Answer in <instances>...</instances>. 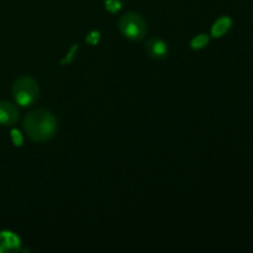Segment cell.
Instances as JSON below:
<instances>
[{"instance_id":"6da1fadb","label":"cell","mask_w":253,"mask_h":253,"mask_svg":"<svg viewBox=\"0 0 253 253\" xmlns=\"http://www.w3.org/2000/svg\"><path fill=\"white\" fill-rule=\"evenodd\" d=\"M24 127L29 137L35 142H46L56 133L57 120L49 111L37 109L25 118Z\"/></svg>"},{"instance_id":"7a4b0ae2","label":"cell","mask_w":253,"mask_h":253,"mask_svg":"<svg viewBox=\"0 0 253 253\" xmlns=\"http://www.w3.org/2000/svg\"><path fill=\"white\" fill-rule=\"evenodd\" d=\"M12 95L15 101L21 106H30L39 98V84L31 77H20L12 83Z\"/></svg>"},{"instance_id":"3957f363","label":"cell","mask_w":253,"mask_h":253,"mask_svg":"<svg viewBox=\"0 0 253 253\" xmlns=\"http://www.w3.org/2000/svg\"><path fill=\"white\" fill-rule=\"evenodd\" d=\"M119 30L126 39L138 41L145 37L147 26H146L145 19L140 14L130 11L121 16L119 21Z\"/></svg>"},{"instance_id":"277c9868","label":"cell","mask_w":253,"mask_h":253,"mask_svg":"<svg viewBox=\"0 0 253 253\" xmlns=\"http://www.w3.org/2000/svg\"><path fill=\"white\" fill-rule=\"evenodd\" d=\"M17 120H19V111L16 106L7 100H0V124L11 126Z\"/></svg>"},{"instance_id":"5b68a950","label":"cell","mask_w":253,"mask_h":253,"mask_svg":"<svg viewBox=\"0 0 253 253\" xmlns=\"http://www.w3.org/2000/svg\"><path fill=\"white\" fill-rule=\"evenodd\" d=\"M146 52L148 56L152 57L155 59H162L167 56L168 47L163 40L157 39V37H152L148 39L146 42Z\"/></svg>"},{"instance_id":"8992f818","label":"cell","mask_w":253,"mask_h":253,"mask_svg":"<svg viewBox=\"0 0 253 253\" xmlns=\"http://www.w3.org/2000/svg\"><path fill=\"white\" fill-rule=\"evenodd\" d=\"M20 239L10 231L0 232V252H12L19 250Z\"/></svg>"},{"instance_id":"52a82bcc","label":"cell","mask_w":253,"mask_h":253,"mask_svg":"<svg viewBox=\"0 0 253 253\" xmlns=\"http://www.w3.org/2000/svg\"><path fill=\"white\" fill-rule=\"evenodd\" d=\"M232 26V20L229 16H222L219 20L215 21V24L212 25L211 29V36L212 37H221L231 29Z\"/></svg>"},{"instance_id":"ba28073f","label":"cell","mask_w":253,"mask_h":253,"mask_svg":"<svg viewBox=\"0 0 253 253\" xmlns=\"http://www.w3.org/2000/svg\"><path fill=\"white\" fill-rule=\"evenodd\" d=\"M208 43H209V36H207V35H198L195 39L192 40L190 46L194 49H202L204 48Z\"/></svg>"},{"instance_id":"9c48e42d","label":"cell","mask_w":253,"mask_h":253,"mask_svg":"<svg viewBox=\"0 0 253 253\" xmlns=\"http://www.w3.org/2000/svg\"><path fill=\"white\" fill-rule=\"evenodd\" d=\"M104 4H105V9L110 12H116L121 9L120 0H105Z\"/></svg>"},{"instance_id":"30bf717a","label":"cell","mask_w":253,"mask_h":253,"mask_svg":"<svg viewBox=\"0 0 253 253\" xmlns=\"http://www.w3.org/2000/svg\"><path fill=\"white\" fill-rule=\"evenodd\" d=\"M99 40H100V32L99 31H91L85 37V42L90 44V46H95L99 42Z\"/></svg>"}]
</instances>
